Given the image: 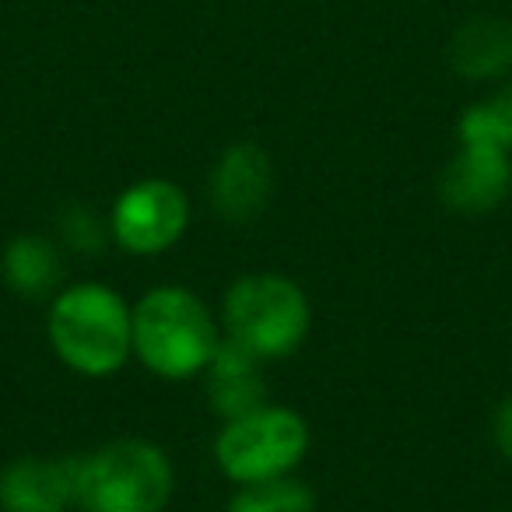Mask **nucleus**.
Masks as SVG:
<instances>
[{
    "mask_svg": "<svg viewBox=\"0 0 512 512\" xmlns=\"http://www.w3.org/2000/svg\"><path fill=\"white\" fill-rule=\"evenodd\" d=\"M130 320L137 358L165 379H190L204 372L221 344L211 309L190 288L179 285L148 292Z\"/></svg>",
    "mask_w": 512,
    "mask_h": 512,
    "instance_id": "f257e3e1",
    "label": "nucleus"
},
{
    "mask_svg": "<svg viewBox=\"0 0 512 512\" xmlns=\"http://www.w3.org/2000/svg\"><path fill=\"white\" fill-rule=\"evenodd\" d=\"M50 344L81 376H109L134 351L127 302L99 281L67 288L50 309Z\"/></svg>",
    "mask_w": 512,
    "mask_h": 512,
    "instance_id": "f03ea898",
    "label": "nucleus"
},
{
    "mask_svg": "<svg viewBox=\"0 0 512 512\" xmlns=\"http://www.w3.org/2000/svg\"><path fill=\"white\" fill-rule=\"evenodd\" d=\"M172 498V463L155 442L116 439L81 456L78 505L85 512H162Z\"/></svg>",
    "mask_w": 512,
    "mask_h": 512,
    "instance_id": "7ed1b4c3",
    "label": "nucleus"
},
{
    "mask_svg": "<svg viewBox=\"0 0 512 512\" xmlns=\"http://www.w3.org/2000/svg\"><path fill=\"white\" fill-rule=\"evenodd\" d=\"M309 299L281 274H249L225 299V334L260 362L285 358L309 334Z\"/></svg>",
    "mask_w": 512,
    "mask_h": 512,
    "instance_id": "20e7f679",
    "label": "nucleus"
},
{
    "mask_svg": "<svg viewBox=\"0 0 512 512\" xmlns=\"http://www.w3.org/2000/svg\"><path fill=\"white\" fill-rule=\"evenodd\" d=\"M309 449V425L288 407H260L246 418L225 421L214 456L225 477L239 484L292 474Z\"/></svg>",
    "mask_w": 512,
    "mask_h": 512,
    "instance_id": "39448f33",
    "label": "nucleus"
},
{
    "mask_svg": "<svg viewBox=\"0 0 512 512\" xmlns=\"http://www.w3.org/2000/svg\"><path fill=\"white\" fill-rule=\"evenodd\" d=\"M190 221L186 193L169 179H141L113 207V235L130 253H162L176 246Z\"/></svg>",
    "mask_w": 512,
    "mask_h": 512,
    "instance_id": "423d86ee",
    "label": "nucleus"
},
{
    "mask_svg": "<svg viewBox=\"0 0 512 512\" xmlns=\"http://www.w3.org/2000/svg\"><path fill=\"white\" fill-rule=\"evenodd\" d=\"M512 162L509 151L488 144H463L442 169L439 197L456 214H488L509 197Z\"/></svg>",
    "mask_w": 512,
    "mask_h": 512,
    "instance_id": "0eeeda50",
    "label": "nucleus"
},
{
    "mask_svg": "<svg viewBox=\"0 0 512 512\" xmlns=\"http://www.w3.org/2000/svg\"><path fill=\"white\" fill-rule=\"evenodd\" d=\"M81 456H22L0 474L4 512H67L78 505Z\"/></svg>",
    "mask_w": 512,
    "mask_h": 512,
    "instance_id": "6e6552de",
    "label": "nucleus"
},
{
    "mask_svg": "<svg viewBox=\"0 0 512 512\" xmlns=\"http://www.w3.org/2000/svg\"><path fill=\"white\" fill-rule=\"evenodd\" d=\"M274 165L260 144H232L211 172V204L225 221H249L267 207Z\"/></svg>",
    "mask_w": 512,
    "mask_h": 512,
    "instance_id": "1a4fd4ad",
    "label": "nucleus"
},
{
    "mask_svg": "<svg viewBox=\"0 0 512 512\" xmlns=\"http://www.w3.org/2000/svg\"><path fill=\"white\" fill-rule=\"evenodd\" d=\"M446 57L453 74L467 81H495L512 71V22L498 15H474L456 25Z\"/></svg>",
    "mask_w": 512,
    "mask_h": 512,
    "instance_id": "9d476101",
    "label": "nucleus"
},
{
    "mask_svg": "<svg viewBox=\"0 0 512 512\" xmlns=\"http://www.w3.org/2000/svg\"><path fill=\"white\" fill-rule=\"evenodd\" d=\"M207 397L225 421L246 418L267 404V383L260 376V358L249 355L235 341H221L207 362Z\"/></svg>",
    "mask_w": 512,
    "mask_h": 512,
    "instance_id": "9b49d317",
    "label": "nucleus"
},
{
    "mask_svg": "<svg viewBox=\"0 0 512 512\" xmlns=\"http://www.w3.org/2000/svg\"><path fill=\"white\" fill-rule=\"evenodd\" d=\"M4 278L22 299H43L64 278V264L53 242L39 235H18L4 249Z\"/></svg>",
    "mask_w": 512,
    "mask_h": 512,
    "instance_id": "f8f14e48",
    "label": "nucleus"
},
{
    "mask_svg": "<svg viewBox=\"0 0 512 512\" xmlns=\"http://www.w3.org/2000/svg\"><path fill=\"white\" fill-rule=\"evenodd\" d=\"M460 144L512 151V85H502L495 95L474 102L460 116Z\"/></svg>",
    "mask_w": 512,
    "mask_h": 512,
    "instance_id": "ddd939ff",
    "label": "nucleus"
},
{
    "mask_svg": "<svg viewBox=\"0 0 512 512\" xmlns=\"http://www.w3.org/2000/svg\"><path fill=\"white\" fill-rule=\"evenodd\" d=\"M313 491L295 477H271V481L242 484L228 502V512H313Z\"/></svg>",
    "mask_w": 512,
    "mask_h": 512,
    "instance_id": "4468645a",
    "label": "nucleus"
},
{
    "mask_svg": "<svg viewBox=\"0 0 512 512\" xmlns=\"http://www.w3.org/2000/svg\"><path fill=\"white\" fill-rule=\"evenodd\" d=\"M60 232H64V242H71L78 253H99L106 246V228L85 204H71L60 214Z\"/></svg>",
    "mask_w": 512,
    "mask_h": 512,
    "instance_id": "2eb2a0df",
    "label": "nucleus"
},
{
    "mask_svg": "<svg viewBox=\"0 0 512 512\" xmlns=\"http://www.w3.org/2000/svg\"><path fill=\"white\" fill-rule=\"evenodd\" d=\"M495 446L505 460H512V397L502 400V407L495 414Z\"/></svg>",
    "mask_w": 512,
    "mask_h": 512,
    "instance_id": "dca6fc26",
    "label": "nucleus"
}]
</instances>
